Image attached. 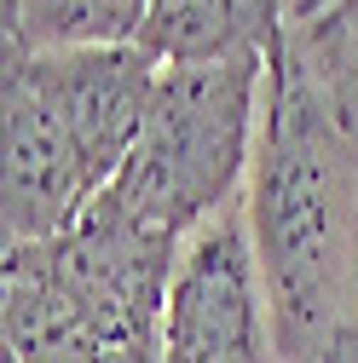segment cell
Returning a JSON list of instances; mask_svg holds the SVG:
<instances>
[{
  "label": "cell",
  "mask_w": 358,
  "mask_h": 363,
  "mask_svg": "<svg viewBox=\"0 0 358 363\" xmlns=\"http://www.w3.org/2000/svg\"><path fill=\"white\" fill-rule=\"evenodd\" d=\"M289 29V0H151L139 47L156 64L266 58Z\"/></svg>",
  "instance_id": "8992f818"
},
{
  "label": "cell",
  "mask_w": 358,
  "mask_h": 363,
  "mask_svg": "<svg viewBox=\"0 0 358 363\" xmlns=\"http://www.w3.org/2000/svg\"><path fill=\"white\" fill-rule=\"evenodd\" d=\"M179 248H185L179 237L156 231L151 219L99 191L93 208L64 237L18 254H29V265L75 306V317L110 352H127V346H162V311L179 271Z\"/></svg>",
  "instance_id": "3957f363"
},
{
  "label": "cell",
  "mask_w": 358,
  "mask_h": 363,
  "mask_svg": "<svg viewBox=\"0 0 358 363\" xmlns=\"http://www.w3.org/2000/svg\"><path fill=\"white\" fill-rule=\"evenodd\" d=\"M289 52L312 75V86L324 93L335 121L358 139V0H335L318 18L289 23Z\"/></svg>",
  "instance_id": "ba28073f"
},
{
  "label": "cell",
  "mask_w": 358,
  "mask_h": 363,
  "mask_svg": "<svg viewBox=\"0 0 358 363\" xmlns=\"http://www.w3.org/2000/svg\"><path fill=\"white\" fill-rule=\"evenodd\" d=\"M341 363H358V357H341Z\"/></svg>",
  "instance_id": "8fae6325"
},
{
  "label": "cell",
  "mask_w": 358,
  "mask_h": 363,
  "mask_svg": "<svg viewBox=\"0 0 358 363\" xmlns=\"http://www.w3.org/2000/svg\"><path fill=\"white\" fill-rule=\"evenodd\" d=\"M347 357H358V329H352V346H347Z\"/></svg>",
  "instance_id": "30bf717a"
},
{
  "label": "cell",
  "mask_w": 358,
  "mask_h": 363,
  "mask_svg": "<svg viewBox=\"0 0 358 363\" xmlns=\"http://www.w3.org/2000/svg\"><path fill=\"white\" fill-rule=\"evenodd\" d=\"M162 363H278L243 202L197 225L179 248L162 311Z\"/></svg>",
  "instance_id": "277c9868"
},
{
  "label": "cell",
  "mask_w": 358,
  "mask_h": 363,
  "mask_svg": "<svg viewBox=\"0 0 358 363\" xmlns=\"http://www.w3.org/2000/svg\"><path fill=\"white\" fill-rule=\"evenodd\" d=\"M243 208L278 363H341L358 329V139L289 52V35L266 52Z\"/></svg>",
  "instance_id": "6da1fadb"
},
{
  "label": "cell",
  "mask_w": 358,
  "mask_h": 363,
  "mask_svg": "<svg viewBox=\"0 0 358 363\" xmlns=\"http://www.w3.org/2000/svg\"><path fill=\"white\" fill-rule=\"evenodd\" d=\"M93 196L99 185L87 173L75 133L64 127L35 58L6 52V191H0L6 248H35L64 237L93 208Z\"/></svg>",
  "instance_id": "5b68a950"
},
{
  "label": "cell",
  "mask_w": 358,
  "mask_h": 363,
  "mask_svg": "<svg viewBox=\"0 0 358 363\" xmlns=\"http://www.w3.org/2000/svg\"><path fill=\"white\" fill-rule=\"evenodd\" d=\"M324 6H335V0H289V23H306V18H318Z\"/></svg>",
  "instance_id": "9c48e42d"
},
{
  "label": "cell",
  "mask_w": 358,
  "mask_h": 363,
  "mask_svg": "<svg viewBox=\"0 0 358 363\" xmlns=\"http://www.w3.org/2000/svg\"><path fill=\"white\" fill-rule=\"evenodd\" d=\"M151 0H6V52L139 47Z\"/></svg>",
  "instance_id": "52a82bcc"
},
{
  "label": "cell",
  "mask_w": 358,
  "mask_h": 363,
  "mask_svg": "<svg viewBox=\"0 0 358 363\" xmlns=\"http://www.w3.org/2000/svg\"><path fill=\"white\" fill-rule=\"evenodd\" d=\"M260 99L266 58L162 64L139 145L116 173L110 196L185 242L197 225L243 202L260 139Z\"/></svg>",
  "instance_id": "7a4b0ae2"
}]
</instances>
